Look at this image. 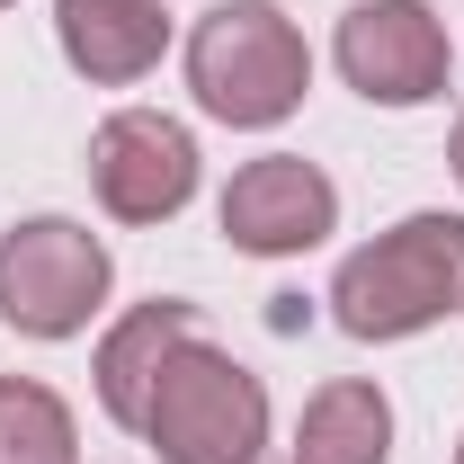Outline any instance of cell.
Returning <instances> with one entry per match:
<instances>
[{
    "instance_id": "1",
    "label": "cell",
    "mask_w": 464,
    "mask_h": 464,
    "mask_svg": "<svg viewBox=\"0 0 464 464\" xmlns=\"http://www.w3.org/2000/svg\"><path fill=\"white\" fill-rule=\"evenodd\" d=\"M447 313H464V215H402L331 277V322L348 340H411Z\"/></svg>"
},
{
    "instance_id": "2",
    "label": "cell",
    "mask_w": 464,
    "mask_h": 464,
    "mask_svg": "<svg viewBox=\"0 0 464 464\" xmlns=\"http://www.w3.org/2000/svg\"><path fill=\"white\" fill-rule=\"evenodd\" d=\"M188 90L224 125H286L313 90V54L277 0H224L188 36Z\"/></svg>"
},
{
    "instance_id": "3",
    "label": "cell",
    "mask_w": 464,
    "mask_h": 464,
    "mask_svg": "<svg viewBox=\"0 0 464 464\" xmlns=\"http://www.w3.org/2000/svg\"><path fill=\"white\" fill-rule=\"evenodd\" d=\"M143 438L161 447V464H259L268 447V384L215 348L206 331H188L143 402Z\"/></svg>"
},
{
    "instance_id": "4",
    "label": "cell",
    "mask_w": 464,
    "mask_h": 464,
    "mask_svg": "<svg viewBox=\"0 0 464 464\" xmlns=\"http://www.w3.org/2000/svg\"><path fill=\"white\" fill-rule=\"evenodd\" d=\"M108 304V250L72 215H27L0 232V322L18 340H72Z\"/></svg>"
},
{
    "instance_id": "5",
    "label": "cell",
    "mask_w": 464,
    "mask_h": 464,
    "mask_svg": "<svg viewBox=\"0 0 464 464\" xmlns=\"http://www.w3.org/2000/svg\"><path fill=\"white\" fill-rule=\"evenodd\" d=\"M90 188L116 224H170L197 197V143L161 108H116L90 134Z\"/></svg>"
},
{
    "instance_id": "6",
    "label": "cell",
    "mask_w": 464,
    "mask_h": 464,
    "mask_svg": "<svg viewBox=\"0 0 464 464\" xmlns=\"http://www.w3.org/2000/svg\"><path fill=\"white\" fill-rule=\"evenodd\" d=\"M447 27L420 0H357L340 18V72L375 108H429L447 99Z\"/></svg>"
},
{
    "instance_id": "7",
    "label": "cell",
    "mask_w": 464,
    "mask_h": 464,
    "mask_svg": "<svg viewBox=\"0 0 464 464\" xmlns=\"http://www.w3.org/2000/svg\"><path fill=\"white\" fill-rule=\"evenodd\" d=\"M331 224H340V188L313 170L304 152L241 161L232 188H224V241L250 250V259H295V250H313Z\"/></svg>"
},
{
    "instance_id": "8",
    "label": "cell",
    "mask_w": 464,
    "mask_h": 464,
    "mask_svg": "<svg viewBox=\"0 0 464 464\" xmlns=\"http://www.w3.org/2000/svg\"><path fill=\"white\" fill-rule=\"evenodd\" d=\"M54 36H63V63L99 90H125L143 81L161 45H170V18L161 0H54Z\"/></svg>"
},
{
    "instance_id": "9",
    "label": "cell",
    "mask_w": 464,
    "mask_h": 464,
    "mask_svg": "<svg viewBox=\"0 0 464 464\" xmlns=\"http://www.w3.org/2000/svg\"><path fill=\"white\" fill-rule=\"evenodd\" d=\"M188 331H197V304L161 295V304H134L99 340V402H108L116 429H143V402H152V384H161V366H170V348Z\"/></svg>"
},
{
    "instance_id": "10",
    "label": "cell",
    "mask_w": 464,
    "mask_h": 464,
    "mask_svg": "<svg viewBox=\"0 0 464 464\" xmlns=\"http://www.w3.org/2000/svg\"><path fill=\"white\" fill-rule=\"evenodd\" d=\"M384 456H393V402H384V384L340 375V384H322L304 402L295 464H384Z\"/></svg>"
},
{
    "instance_id": "11",
    "label": "cell",
    "mask_w": 464,
    "mask_h": 464,
    "mask_svg": "<svg viewBox=\"0 0 464 464\" xmlns=\"http://www.w3.org/2000/svg\"><path fill=\"white\" fill-rule=\"evenodd\" d=\"M0 464H81V438L54 384L0 375Z\"/></svg>"
},
{
    "instance_id": "12",
    "label": "cell",
    "mask_w": 464,
    "mask_h": 464,
    "mask_svg": "<svg viewBox=\"0 0 464 464\" xmlns=\"http://www.w3.org/2000/svg\"><path fill=\"white\" fill-rule=\"evenodd\" d=\"M447 161H456V179H464V116H456V143H447Z\"/></svg>"
},
{
    "instance_id": "13",
    "label": "cell",
    "mask_w": 464,
    "mask_h": 464,
    "mask_svg": "<svg viewBox=\"0 0 464 464\" xmlns=\"http://www.w3.org/2000/svg\"><path fill=\"white\" fill-rule=\"evenodd\" d=\"M456 464H464V447H456Z\"/></svg>"
},
{
    "instance_id": "14",
    "label": "cell",
    "mask_w": 464,
    "mask_h": 464,
    "mask_svg": "<svg viewBox=\"0 0 464 464\" xmlns=\"http://www.w3.org/2000/svg\"><path fill=\"white\" fill-rule=\"evenodd\" d=\"M0 9H9V0H0Z\"/></svg>"
}]
</instances>
